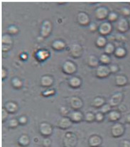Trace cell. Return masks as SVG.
I'll return each instance as SVG.
<instances>
[{
	"label": "cell",
	"mask_w": 130,
	"mask_h": 147,
	"mask_svg": "<svg viewBox=\"0 0 130 147\" xmlns=\"http://www.w3.org/2000/svg\"><path fill=\"white\" fill-rule=\"evenodd\" d=\"M107 9L104 7H100L95 11V16L98 19H103L107 16Z\"/></svg>",
	"instance_id": "e0dca14e"
},
{
	"label": "cell",
	"mask_w": 130,
	"mask_h": 147,
	"mask_svg": "<svg viewBox=\"0 0 130 147\" xmlns=\"http://www.w3.org/2000/svg\"><path fill=\"white\" fill-rule=\"evenodd\" d=\"M61 108H62V109H63V111H61V113H62V114H65H65L68 113V109H66V108L64 107H62Z\"/></svg>",
	"instance_id": "c3c4849f"
},
{
	"label": "cell",
	"mask_w": 130,
	"mask_h": 147,
	"mask_svg": "<svg viewBox=\"0 0 130 147\" xmlns=\"http://www.w3.org/2000/svg\"><path fill=\"white\" fill-rule=\"evenodd\" d=\"M51 30V24L50 22L46 21L43 22L42 28H41V34L43 36H47L50 33Z\"/></svg>",
	"instance_id": "2e32d148"
},
{
	"label": "cell",
	"mask_w": 130,
	"mask_h": 147,
	"mask_svg": "<svg viewBox=\"0 0 130 147\" xmlns=\"http://www.w3.org/2000/svg\"><path fill=\"white\" fill-rule=\"evenodd\" d=\"M105 43H106L105 38L102 36L99 37V38H98V40H97V44H98V46H100V47L104 46V45H105Z\"/></svg>",
	"instance_id": "836d02e7"
},
{
	"label": "cell",
	"mask_w": 130,
	"mask_h": 147,
	"mask_svg": "<svg viewBox=\"0 0 130 147\" xmlns=\"http://www.w3.org/2000/svg\"><path fill=\"white\" fill-rule=\"evenodd\" d=\"M18 142H19V144L21 146H27L30 143V139L29 137L26 134H23L22 136H20V137L18 139Z\"/></svg>",
	"instance_id": "ffe728a7"
},
{
	"label": "cell",
	"mask_w": 130,
	"mask_h": 147,
	"mask_svg": "<svg viewBox=\"0 0 130 147\" xmlns=\"http://www.w3.org/2000/svg\"><path fill=\"white\" fill-rule=\"evenodd\" d=\"M85 119L88 122H91L94 119H95V115H94V114H92V112H88L85 116Z\"/></svg>",
	"instance_id": "4dcf8cb0"
},
{
	"label": "cell",
	"mask_w": 130,
	"mask_h": 147,
	"mask_svg": "<svg viewBox=\"0 0 130 147\" xmlns=\"http://www.w3.org/2000/svg\"><path fill=\"white\" fill-rule=\"evenodd\" d=\"M120 147H130V141L127 139H124L120 142Z\"/></svg>",
	"instance_id": "8d00e7d4"
},
{
	"label": "cell",
	"mask_w": 130,
	"mask_h": 147,
	"mask_svg": "<svg viewBox=\"0 0 130 147\" xmlns=\"http://www.w3.org/2000/svg\"><path fill=\"white\" fill-rule=\"evenodd\" d=\"M120 113L118 111L113 110L109 112L108 119L109 120L111 121H116L120 118Z\"/></svg>",
	"instance_id": "603a6c76"
},
{
	"label": "cell",
	"mask_w": 130,
	"mask_h": 147,
	"mask_svg": "<svg viewBox=\"0 0 130 147\" xmlns=\"http://www.w3.org/2000/svg\"><path fill=\"white\" fill-rule=\"evenodd\" d=\"M6 75H7V73H6L5 69L2 68V69H1V78H2L4 79V78L6 77Z\"/></svg>",
	"instance_id": "7dc6e473"
},
{
	"label": "cell",
	"mask_w": 130,
	"mask_h": 147,
	"mask_svg": "<svg viewBox=\"0 0 130 147\" xmlns=\"http://www.w3.org/2000/svg\"><path fill=\"white\" fill-rule=\"evenodd\" d=\"M77 22L82 25H86L89 22L88 15L84 12H80L77 15Z\"/></svg>",
	"instance_id": "ac0fdd59"
},
{
	"label": "cell",
	"mask_w": 130,
	"mask_h": 147,
	"mask_svg": "<svg viewBox=\"0 0 130 147\" xmlns=\"http://www.w3.org/2000/svg\"><path fill=\"white\" fill-rule=\"evenodd\" d=\"M99 30L101 34L106 35V34H108L111 31L112 26L108 22H104V23L100 25Z\"/></svg>",
	"instance_id": "5bb4252c"
},
{
	"label": "cell",
	"mask_w": 130,
	"mask_h": 147,
	"mask_svg": "<svg viewBox=\"0 0 130 147\" xmlns=\"http://www.w3.org/2000/svg\"><path fill=\"white\" fill-rule=\"evenodd\" d=\"M48 56V53L47 51H46L45 50L41 51H39L38 53V58L40 60H44Z\"/></svg>",
	"instance_id": "1f68e13d"
},
{
	"label": "cell",
	"mask_w": 130,
	"mask_h": 147,
	"mask_svg": "<svg viewBox=\"0 0 130 147\" xmlns=\"http://www.w3.org/2000/svg\"><path fill=\"white\" fill-rule=\"evenodd\" d=\"M126 53L125 49L124 48L119 47L115 50V55L117 57H123Z\"/></svg>",
	"instance_id": "83f0119b"
},
{
	"label": "cell",
	"mask_w": 130,
	"mask_h": 147,
	"mask_svg": "<svg viewBox=\"0 0 130 147\" xmlns=\"http://www.w3.org/2000/svg\"><path fill=\"white\" fill-rule=\"evenodd\" d=\"M11 83H12L13 87L16 89L18 88H20L22 86V82L20 79L17 78H13L12 81H11Z\"/></svg>",
	"instance_id": "4316f807"
},
{
	"label": "cell",
	"mask_w": 130,
	"mask_h": 147,
	"mask_svg": "<svg viewBox=\"0 0 130 147\" xmlns=\"http://www.w3.org/2000/svg\"><path fill=\"white\" fill-rule=\"evenodd\" d=\"M129 25V24H128L127 21L125 18H122V19H120L118 21L117 24V28L119 32L124 33L127 31Z\"/></svg>",
	"instance_id": "30bf717a"
},
{
	"label": "cell",
	"mask_w": 130,
	"mask_h": 147,
	"mask_svg": "<svg viewBox=\"0 0 130 147\" xmlns=\"http://www.w3.org/2000/svg\"><path fill=\"white\" fill-rule=\"evenodd\" d=\"M70 106H71V108L73 109H80L83 107V101L80 98H79L78 97H71V100H70Z\"/></svg>",
	"instance_id": "ba28073f"
},
{
	"label": "cell",
	"mask_w": 130,
	"mask_h": 147,
	"mask_svg": "<svg viewBox=\"0 0 130 147\" xmlns=\"http://www.w3.org/2000/svg\"><path fill=\"white\" fill-rule=\"evenodd\" d=\"M115 83L118 86H123L127 83V78L123 75H118L115 77Z\"/></svg>",
	"instance_id": "d6986e66"
},
{
	"label": "cell",
	"mask_w": 130,
	"mask_h": 147,
	"mask_svg": "<svg viewBox=\"0 0 130 147\" xmlns=\"http://www.w3.org/2000/svg\"><path fill=\"white\" fill-rule=\"evenodd\" d=\"M69 117L71 120L72 121H74V122H80L83 118V114L77 110H75L73 112H71V114L69 115Z\"/></svg>",
	"instance_id": "4fadbf2b"
},
{
	"label": "cell",
	"mask_w": 130,
	"mask_h": 147,
	"mask_svg": "<svg viewBox=\"0 0 130 147\" xmlns=\"http://www.w3.org/2000/svg\"><path fill=\"white\" fill-rule=\"evenodd\" d=\"M63 70L66 74H73L76 71V66L72 61H66L63 65Z\"/></svg>",
	"instance_id": "52a82bcc"
},
{
	"label": "cell",
	"mask_w": 130,
	"mask_h": 147,
	"mask_svg": "<svg viewBox=\"0 0 130 147\" xmlns=\"http://www.w3.org/2000/svg\"><path fill=\"white\" fill-rule=\"evenodd\" d=\"M53 93H54V90H48L47 92H43V94H44L45 96H49Z\"/></svg>",
	"instance_id": "f6af8a7d"
},
{
	"label": "cell",
	"mask_w": 130,
	"mask_h": 147,
	"mask_svg": "<svg viewBox=\"0 0 130 147\" xmlns=\"http://www.w3.org/2000/svg\"><path fill=\"white\" fill-rule=\"evenodd\" d=\"M51 144V140L49 138L46 137L43 141V145L44 147H50Z\"/></svg>",
	"instance_id": "d590c367"
},
{
	"label": "cell",
	"mask_w": 130,
	"mask_h": 147,
	"mask_svg": "<svg viewBox=\"0 0 130 147\" xmlns=\"http://www.w3.org/2000/svg\"><path fill=\"white\" fill-rule=\"evenodd\" d=\"M88 63L90 66L95 67L98 64V60L95 55H90L88 58Z\"/></svg>",
	"instance_id": "d4e9b609"
},
{
	"label": "cell",
	"mask_w": 130,
	"mask_h": 147,
	"mask_svg": "<svg viewBox=\"0 0 130 147\" xmlns=\"http://www.w3.org/2000/svg\"><path fill=\"white\" fill-rule=\"evenodd\" d=\"M110 67L106 66V65H100L97 68L96 76L97 77L100 78H104L107 77L110 75Z\"/></svg>",
	"instance_id": "277c9868"
},
{
	"label": "cell",
	"mask_w": 130,
	"mask_h": 147,
	"mask_svg": "<svg viewBox=\"0 0 130 147\" xmlns=\"http://www.w3.org/2000/svg\"><path fill=\"white\" fill-rule=\"evenodd\" d=\"M72 124V121L71 119H68L67 117H61L57 121V126L59 128L62 129H68Z\"/></svg>",
	"instance_id": "8992f818"
},
{
	"label": "cell",
	"mask_w": 130,
	"mask_h": 147,
	"mask_svg": "<svg viewBox=\"0 0 130 147\" xmlns=\"http://www.w3.org/2000/svg\"><path fill=\"white\" fill-rule=\"evenodd\" d=\"M121 12H122V14L125 15V16H129L130 14V9H129L127 8V7H125V8L122 9Z\"/></svg>",
	"instance_id": "7bdbcfd3"
},
{
	"label": "cell",
	"mask_w": 130,
	"mask_h": 147,
	"mask_svg": "<svg viewBox=\"0 0 130 147\" xmlns=\"http://www.w3.org/2000/svg\"><path fill=\"white\" fill-rule=\"evenodd\" d=\"M100 61L101 63L104 64H107L110 62V58L106 54H102L100 58Z\"/></svg>",
	"instance_id": "f546056e"
},
{
	"label": "cell",
	"mask_w": 130,
	"mask_h": 147,
	"mask_svg": "<svg viewBox=\"0 0 130 147\" xmlns=\"http://www.w3.org/2000/svg\"><path fill=\"white\" fill-rule=\"evenodd\" d=\"M70 53L73 57H80L83 53V49L79 44H73L70 49Z\"/></svg>",
	"instance_id": "8fae6325"
},
{
	"label": "cell",
	"mask_w": 130,
	"mask_h": 147,
	"mask_svg": "<svg viewBox=\"0 0 130 147\" xmlns=\"http://www.w3.org/2000/svg\"><path fill=\"white\" fill-rule=\"evenodd\" d=\"M102 138L98 135H92L88 139V144L90 147H100L101 145Z\"/></svg>",
	"instance_id": "5b68a950"
},
{
	"label": "cell",
	"mask_w": 130,
	"mask_h": 147,
	"mask_svg": "<svg viewBox=\"0 0 130 147\" xmlns=\"http://www.w3.org/2000/svg\"><path fill=\"white\" fill-rule=\"evenodd\" d=\"M104 50H105V52L107 53H112L115 50L114 46L112 43H107L105 46Z\"/></svg>",
	"instance_id": "d6a6232c"
},
{
	"label": "cell",
	"mask_w": 130,
	"mask_h": 147,
	"mask_svg": "<svg viewBox=\"0 0 130 147\" xmlns=\"http://www.w3.org/2000/svg\"><path fill=\"white\" fill-rule=\"evenodd\" d=\"M129 26H130V21H129Z\"/></svg>",
	"instance_id": "f907efd6"
},
{
	"label": "cell",
	"mask_w": 130,
	"mask_h": 147,
	"mask_svg": "<svg viewBox=\"0 0 130 147\" xmlns=\"http://www.w3.org/2000/svg\"><path fill=\"white\" fill-rule=\"evenodd\" d=\"M19 124V120L16 119H11L8 121V127L10 128H15L18 126V124Z\"/></svg>",
	"instance_id": "f1b7e54d"
},
{
	"label": "cell",
	"mask_w": 130,
	"mask_h": 147,
	"mask_svg": "<svg viewBox=\"0 0 130 147\" xmlns=\"http://www.w3.org/2000/svg\"><path fill=\"white\" fill-rule=\"evenodd\" d=\"M110 109H111V105H104L101 107V112L102 113H107V112H110Z\"/></svg>",
	"instance_id": "e575fe53"
},
{
	"label": "cell",
	"mask_w": 130,
	"mask_h": 147,
	"mask_svg": "<svg viewBox=\"0 0 130 147\" xmlns=\"http://www.w3.org/2000/svg\"><path fill=\"white\" fill-rule=\"evenodd\" d=\"M77 143V138L73 132H67L63 139L64 147H75Z\"/></svg>",
	"instance_id": "6da1fadb"
},
{
	"label": "cell",
	"mask_w": 130,
	"mask_h": 147,
	"mask_svg": "<svg viewBox=\"0 0 130 147\" xmlns=\"http://www.w3.org/2000/svg\"><path fill=\"white\" fill-rule=\"evenodd\" d=\"M70 85L73 88H78L81 84V80L77 77H72L69 80Z\"/></svg>",
	"instance_id": "cb8c5ba5"
},
{
	"label": "cell",
	"mask_w": 130,
	"mask_h": 147,
	"mask_svg": "<svg viewBox=\"0 0 130 147\" xmlns=\"http://www.w3.org/2000/svg\"><path fill=\"white\" fill-rule=\"evenodd\" d=\"M104 119V115L102 112H98L95 115V120L97 121H101Z\"/></svg>",
	"instance_id": "f35d334b"
},
{
	"label": "cell",
	"mask_w": 130,
	"mask_h": 147,
	"mask_svg": "<svg viewBox=\"0 0 130 147\" xmlns=\"http://www.w3.org/2000/svg\"><path fill=\"white\" fill-rule=\"evenodd\" d=\"M119 70V67L115 64H113V65H111L110 67V73H117Z\"/></svg>",
	"instance_id": "60d3db41"
},
{
	"label": "cell",
	"mask_w": 130,
	"mask_h": 147,
	"mask_svg": "<svg viewBox=\"0 0 130 147\" xmlns=\"http://www.w3.org/2000/svg\"><path fill=\"white\" fill-rule=\"evenodd\" d=\"M65 47V43L62 40H56L53 43V48H54L56 50H61Z\"/></svg>",
	"instance_id": "484cf974"
},
{
	"label": "cell",
	"mask_w": 130,
	"mask_h": 147,
	"mask_svg": "<svg viewBox=\"0 0 130 147\" xmlns=\"http://www.w3.org/2000/svg\"><path fill=\"white\" fill-rule=\"evenodd\" d=\"M8 113L9 112L6 110L5 108H3V109H1V118H2L3 121H5L6 119L7 118V117H8Z\"/></svg>",
	"instance_id": "74e56055"
},
{
	"label": "cell",
	"mask_w": 130,
	"mask_h": 147,
	"mask_svg": "<svg viewBox=\"0 0 130 147\" xmlns=\"http://www.w3.org/2000/svg\"><path fill=\"white\" fill-rule=\"evenodd\" d=\"M117 14L115 13L112 12L109 14L108 19H109V20L111 21V22H114V21H115L117 19Z\"/></svg>",
	"instance_id": "ab89813d"
},
{
	"label": "cell",
	"mask_w": 130,
	"mask_h": 147,
	"mask_svg": "<svg viewBox=\"0 0 130 147\" xmlns=\"http://www.w3.org/2000/svg\"><path fill=\"white\" fill-rule=\"evenodd\" d=\"M125 121H126L127 123H128V124H130V114H128V115H127L126 116H125Z\"/></svg>",
	"instance_id": "bcb514c9"
},
{
	"label": "cell",
	"mask_w": 130,
	"mask_h": 147,
	"mask_svg": "<svg viewBox=\"0 0 130 147\" xmlns=\"http://www.w3.org/2000/svg\"><path fill=\"white\" fill-rule=\"evenodd\" d=\"M90 30H95L96 29V26H95V24H92L90 25Z\"/></svg>",
	"instance_id": "681fc988"
},
{
	"label": "cell",
	"mask_w": 130,
	"mask_h": 147,
	"mask_svg": "<svg viewBox=\"0 0 130 147\" xmlns=\"http://www.w3.org/2000/svg\"><path fill=\"white\" fill-rule=\"evenodd\" d=\"M125 127L120 123H116L111 127V134L114 137H119L125 133Z\"/></svg>",
	"instance_id": "7a4b0ae2"
},
{
	"label": "cell",
	"mask_w": 130,
	"mask_h": 147,
	"mask_svg": "<svg viewBox=\"0 0 130 147\" xmlns=\"http://www.w3.org/2000/svg\"><path fill=\"white\" fill-rule=\"evenodd\" d=\"M4 108L6 110L9 112V113H15L16 111L18 110V105L16 103L14 102H8L5 104V107Z\"/></svg>",
	"instance_id": "9a60e30c"
},
{
	"label": "cell",
	"mask_w": 130,
	"mask_h": 147,
	"mask_svg": "<svg viewBox=\"0 0 130 147\" xmlns=\"http://www.w3.org/2000/svg\"></svg>",
	"instance_id": "816d5d0a"
},
{
	"label": "cell",
	"mask_w": 130,
	"mask_h": 147,
	"mask_svg": "<svg viewBox=\"0 0 130 147\" xmlns=\"http://www.w3.org/2000/svg\"><path fill=\"white\" fill-rule=\"evenodd\" d=\"M19 124H25L26 122H27V117L25 116H22L19 118Z\"/></svg>",
	"instance_id": "b9f144b4"
},
{
	"label": "cell",
	"mask_w": 130,
	"mask_h": 147,
	"mask_svg": "<svg viewBox=\"0 0 130 147\" xmlns=\"http://www.w3.org/2000/svg\"><path fill=\"white\" fill-rule=\"evenodd\" d=\"M122 98H123V94L121 92H117L113 94L110 99L109 104L111 106H117L122 102Z\"/></svg>",
	"instance_id": "9c48e42d"
},
{
	"label": "cell",
	"mask_w": 130,
	"mask_h": 147,
	"mask_svg": "<svg viewBox=\"0 0 130 147\" xmlns=\"http://www.w3.org/2000/svg\"><path fill=\"white\" fill-rule=\"evenodd\" d=\"M39 131L42 136L45 137H48L53 132V129L51 125L47 122L41 123L39 127Z\"/></svg>",
	"instance_id": "3957f363"
},
{
	"label": "cell",
	"mask_w": 130,
	"mask_h": 147,
	"mask_svg": "<svg viewBox=\"0 0 130 147\" xmlns=\"http://www.w3.org/2000/svg\"><path fill=\"white\" fill-rule=\"evenodd\" d=\"M53 78L49 76H44L41 78V83L43 86L49 87L53 84Z\"/></svg>",
	"instance_id": "44dd1931"
},
{
	"label": "cell",
	"mask_w": 130,
	"mask_h": 147,
	"mask_svg": "<svg viewBox=\"0 0 130 147\" xmlns=\"http://www.w3.org/2000/svg\"><path fill=\"white\" fill-rule=\"evenodd\" d=\"M104 102H105V100H104L103 97H97L92 100V105L94 106L95 107H102L104 104Z\"/></svg>",
	"instance_id": "7402d4cb"
},
{
	"label": "cell",
	"mask_w": 130,
	"mask_h": 147,
	"mask_svg": "<svg viewBox=\"0 0 130 147\" xmlns=\"http://www.w3.org/2000/svg\"><path fill=\"white\" fill-rule=\"evenodd\" d=\"M1 43H2V50L3 51H8L9 48L11 47V37L8 35H4L2 36L1 39Z\"/></svg>",
	"instance_id": "7c38bea8"
},
{
	"label": "cell",
	"mask_w": 130,
	"mask_h": 147,
	"mask_svg": "<svg viewBox=\"0 0 130 147\" xmlns=\"http://www.w3.org/2000/svg\"><path fill=\"white\" fill-rule=\"evenodd\" d=\"M8 31H9V32L11 33V34H16V33L18 31V29L16 28V26H11L9 28Z\"/></svg>",
	"instance_id": "ee69618b"
}]
</instances>
